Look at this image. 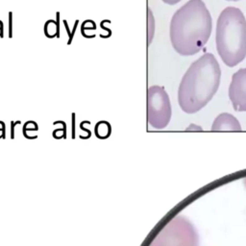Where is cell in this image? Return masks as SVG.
<instances>
[{
  "instance_id": "obj_1",
  "label": "cell",
  "mask_w": 246,
  "mask_h": 246,
  "mask_svg": "<svg viewBox=\"0 0 246 246\" xmlns=\"http://www.w3.org/2000/svg\"><path fill=\"white\" fill-rule=\"evenodd\" d=\"M213 30V19L203 0H189L174 13L170 41L181 56H193L203 49Z\"/></svg>"
},
{
  "instance_id": "obj_2",
  "label": "cell",
  "mask_w": 246,
  "mask_h": 246,
  "mask_svg": "<svg viewBox=\"0 0 246 246\" xmlns=\"http://www.w3.org/2000/svg\"><path fill=\"white\" fill-rule=\"evenodd\" d=\"M221 69L216 58L206 53L189 66L178 89V103L183 112L195 113L213 99L220 85Z\"/></svg>"
},
{
  "instance_id": "obj_3",
  "label": "cell",
  "mask_w": 246,
  "mask_h": 246,
  "mask_svg": "<svg viewBox=\"0 0 246 246\" xmlns=\"http://www.w3.org/2000/svg\"><path fill=\"white\" fill-rule=\"evenodd\" d=\"M218 55L229 67L240 64L246 57V19L239 8L227 7L220 13L215 30Z\"/></svg>"
},
{
  "instance_id": "obj_4",
  "label": "cell",
  "mask_w": 246,
  "mask_h": 246,
  "mask_svg": "<svg viewBox=\"0 0 246 246\" xmlns=\"http://www.w3.org/2000/svg\"><path fill=\"white\" fill-rule=\"evenodd\" d=\"M149 246H198V235L188 219L176 216L160 232Z\"/></svg>"
},
{
  "instance_id": "obj_5",
  "label": "cell",
  "mask_w": 246,
  "mask_h": 246,
  "mask_svg": "<svg viewBox=\"0 0 246 246\" xmlns=\"http://www.w3.org/2000/svg\"><path fill=\"white\" fill-rule=\"evenodd\" d=\"M172 108L169 96L161 86H151L147 90V121L154 129H164L170 122Z\"/></svg>"
},
{
  "instance_id": "obj_6",
  "label": "cell",
  "mask_w": 246,
  "mask_h": 246,
  "mask_svg": "<svg viewBox=\"0 0 246 246\" xmlns=\"http://www.w3.org/2000/svg\"><path fill=\"white\" fill-rule=\"evenodd\" d=\"M229 98L235 112H246V67L233 74L229 87Z\"/></svg>"
},
{
  "instance_id": "obj_7",
  "label": "cell",
  "mask_w": 246,
  "mask_h": 246,
  "mask_svg": "<svg viewBox=\"0 0 246 246\" xmlns=\"http://www.w3.org/2000/svg\"><path fill=\"white\" fill-rule=\"evenodd\" d=\"M239 120L229 112L218 115L212 125V132H241Z\"/></svg>"
},
{
  "instance_id": "obj_8",
  "label": "cell",
  "mask_w": 246,
  "mask_h": 246,
  "mask_svg": "<svg viewBox=\"0 0 246 246\" xmlns=\"http://www.w3.org/2000/svg\"><path fill=\"white\" fill-rule=\"evenodd\" d=\"M147 45H150L155 34V19L150 8H148L147 10Z\"/></svg>"
},
{
  "instance_id": "obj_9",
  "label": "cell",
  "mask_w": 246,
  "mask_h": 246,
  "mask_svg": "<svg viewBox=\"0 0 246 246\" xmlns=\"http://www.w3.org/2000/svg\"><path fill=\"white\" fill-rule=\"evenodd\" d=\"M95 132H96V134H97V136L99 138H106L110 135L111 133V126L108 122H105V124H104V128H100L98 125L96 126L95 128Z\"/></svg>"
},
{
  "instance_id": "obj_10",
  "label": "cell",
  "mask_w": 246,
  "mask_h": 246,
  "mask_svg": "<svg viewBox=\"0 0 246 246\" xmlns=\"http://www.w3.org/2000/svg\"><path fill=\"white\" fill-rule=\"evenodd\" d=\"M186 132H202V128L195 124H191L189 127L186 129Z\"/></svg>"
},
{
  "instance_id": "obj_11",
  "label": "cell",
  "mask_w": 246,
  "mask_h": 246,
  "mask_svg": "<svg viewBox=\"0 0 246 246\" xmlns=\"http://www.w3.org/2000/svg\"><path fill=\"white\" fill-rule=\"evenodd\" d=\"M162 1L168 5H175V4L179 3L181 0H162Z\"/></svg>"
},
{
  "instance_id": "obj_12",
  "label": "cell",
  "mask_w": 246,
  "mask_h": 246,
  "mask_svg": "<svg viewBox=\"0 0 246 246\" xmlns=\"http://www.w3.org/2000/svg\"><path fill=\"white\" fill-rule=\"evenodd\" d=\"M226 1H240V0H226Z\"/></svg>"
},
{
  "instance_id": "obj_13",
  "label": "cell",
  "mask_w": 246,
  "mask_h": 246,
  "mask_svg": "<svg viewBox=\"0 0 246 246\" xmlns=\"http://www.w3.org/2000/svg\"><path fill=\"white\" fill-rule=\"evenodd\" d=\"M244 184H245V187H246V178L244 179Z\"/></svg>"
}]
</instances>
